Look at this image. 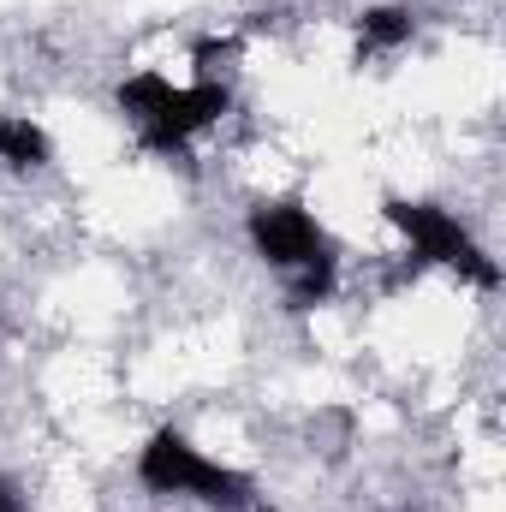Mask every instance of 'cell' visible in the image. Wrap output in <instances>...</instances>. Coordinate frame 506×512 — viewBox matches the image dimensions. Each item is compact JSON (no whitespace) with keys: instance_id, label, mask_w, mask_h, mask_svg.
<instances>
[{"instance_id":"cell-1","label":"cell","mask_w":506,"mask_h":512,"mask_svg":"<svg viewBox=\"0 0 506 512\" xmlns=\"http://www.w3.org/2000/svg\"><path fill=\"white\" fill-rule=\"evenodd\" d=\"M245 239L274 274H286V304L292 310H316V304L334 298L340 256H334V239L322 233V221L304 203H256L245 215Z\"/></svg>"},{"instance_id":"cell-2","label":"cell","mask_w":506,"mask_h":512,"mask_svg":"<svg viewBox=\"0 0 506 512\" xmlns=\"http://www.w3.org/2000/svg\"><path fill=\"white\" fill-rule=\"evenodd\" d=\"M120 114L131 120V131L143 137V149L155 155H185L203 131H215L233 108V90L215 84V78H191V84H173L161 72H131L120 84Z\"/></svg>"},{"instance_id":"cell-3","label":"cell","mask_w":506,"mask_h":512,"mask_svg":"<svg viewBox=\"0 0 506 512\" xmlns=\"http://www.w3.org/2000/svg\"><path fill=\"white\" fill-rule=\"evenodd\" d=\"M137 483L149 495H167V501H203L215 512H251L256 507V483L245 471L209 459L191 435L179 429H155L137 453Z\"/></svg>"},{"instance_id":"cell-4","label":"cell","mask_w":506,"mask_h":512,"mask_svg":"<svg viewBox=\"0 0 506 512\" xmlns=\"http://www.w3.org/2000/svg\"><path fill=\"white\" fill-rule=\"evenodd\" d=\"M387 227L411 245L417 262H429V268H447V274H459V280H471V286H501V262L483 251V239L453 215V209H441V203H411V197H387Z\"/></svg>"},{"instance_id":"cell-5","label":"cell","mask_w":506,"mask_h":512,"mask_svg":"<svg viewBox=\"0 0 506 512\" xmlns=\"http://www.w3.org/2000/svg\"><path fill=\"white\" fill-rule=\"evenodd\" d=\"M411 36H417V12H411V6H370V12L358 18V60L399 54Z\"/></svg>"},{"instance_id":"cell-6","label":"cell","mask_w":506,"mask_h":512,"mask_svg":"<svg viewBox=\"0 0 506 512\" xmlns=\"http://www.w3.org/2000/svg\"><path fill=\"white\" fill-rule=\"evenodd\" d=\"M48 155H54V143H48V131L36 126L30 114H0V161L12 173H42Z\"/></svg>"},{"instance_id":"cell-7","label":"cell","mask_w":506,"mask_h":512,"mask_svg":"<svg viewBox=\"0 0 506 512\" xmlns=\"http://www.w3.org/2000/svg\"><path fill=\"white\" fill-rule=\"evenodd\" d=\"M0 512H24V495H18V483H0Z\"/></svg>"}]
</instances>
